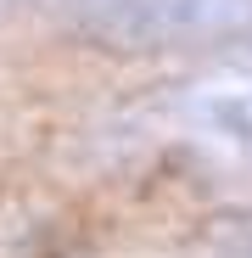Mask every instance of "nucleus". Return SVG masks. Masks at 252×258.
<instances>
[{
  "mask_svg": "<svg viewBox=\"0 0 252 258\" xmlns=\"http://www.w3.org/2000/svg\"><path fill=\"white\" fill-rule=\"evenodd\" d=\"M162 129L207 157L252 163V39L224 45L162 96Z\"/></svg>",
  "mask_w": 252,
  "mask_h": 258,
  "instance_id": "2",
  "label": "nucleus"
},
{
  "mask_svg": "<svg viewBox=\"0 0 252 258\" xmlns=\"http://www.w3.org/2000/svg\"><path fill=\"white\" fill-rule=\"evenodd\" d=\"M17 6H28V0H0V12H17Z\"/></svg>",
  "mask_w": 252,
  "mask_h": 258,
  "instance_id": "4",
  "label": "nucleus"
},
{
  "mask_svg": "<svg viewBox=\"0 0 252 258\" xmlns=\"http://www.w3.org/2000/svg\"><path fill=\"white\" fill-rule=\"evenodd\" d=\"M207 241L219 258H252V208H224L207 219Z\"/></svg>",
  "mask_w": 252,
  "mask_h": 258,
  "instance_id": "3",
  "label": "nucleus"
},
{
  "mask_svg": "<svg viewBox=\"0 0 252 258\" xmlns=\"http://www.w3.org/2000/svg\"><path fill=\"white\" fill-rule=\"evenodd\" d=\"M73 28L101 51H191L252 39V0H78Z\"/></svg>",
  "mask_w": 252,
  "mask_h": 258,
  "instance_id": "1",
  "label": "nucleus"
}]
</instances>
